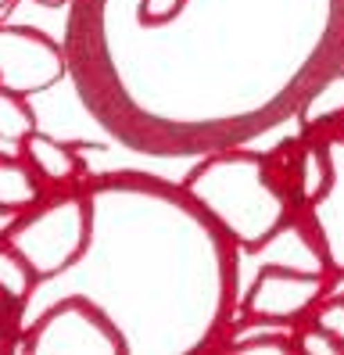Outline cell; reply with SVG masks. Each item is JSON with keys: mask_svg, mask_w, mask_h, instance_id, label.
Instances as JSON below:
<instances>
[{"mask_svg": "<svg viewBox=\"0 0 344 355\" xmlns=\"http://www.w3.org/2000/svg\"><path fill=\"white\" fill-rule=\"evenodd\" d=\"M69 76L61 44L29 26H0V87L33 97L47 94Z\"/></svg>", "mask_w": 344, "mask_h": 355, "instance_id": "5", "label": "cell"}, {"mask_svg": "<svg viewBox=\"0 0 344 355\" xmlns=\"http://www.w3.org/2000/svg\"><path fill=\"white\" fill-rule=\"evenodd\" d=\"M15 8V0H0V15H4V11H11Z\"/></svg>", "mask_w": 344, "mask_h": 355, "instance_id": "15", "label": "cell"}, {"mask_svg": "<svg viewBox=\"0 0 344 355\" xmlns=\"http://www.w3.org/2000/svg\"><path fill=\"white\" fill-rule=\"evenodd\" d=\"M309 320H312L319 330H327L330 338L344 348V291L330 287V295L312 309V316H309Z\"/></svg>", "mask_w": 344, "mask_h": 355, "instance_id": "10", "label": "cell"}, {"mask_svg": "<svg viewBox=\"0 0 344 355\" xmlns=\"http://www.w3.org/2000/svg\"><path fill=\"white\" fill-rule=\"evenodd\" d=\"M330 287L334 273H309V269H294L284 262H262L255 280L248 284L241 305H237V316L298 327L330 295Z\"/></svg>", "mask_w": 344, "mask_h": 355, "instance_id": "4", "label": "cell"}, {"mask_svg": "<svg viewBox=\"0 0 344 355\" xmlns=\"http://www.w3.org/2000/svg\"><path fill=\"white\" fill-rule=\"evenodd\" d=\"M33 4H40V8H64L69 0H33Z\"/></svg>", "mask_w": 344, "mask_h": 355, "instance_id": "14", "label": "cell"}, {"mask_svg": "<svg viewBox=\"0 0 344 355\" xmlns=\"http://www.w3.org/2000/svg\"><path fill=\"white\" fill-rule=\"evenodd\" d=\"M15 352H36V355H119L129 352L122 330L112 316L94 302L72 291L40 309L36 316L22 320V330L11 345Z\"/></svg>", "mask_w": 344, "mask_h": 355, "instance_id": "3", "label": "cell"}, {"mask_svg": "<svg viewBox=\"0 0 344 355\" xmlns=\"http://www.w3.org/2000/svg\"><path fill=\"white\" fill-rule=\"evenodd\" d=\"M94 212L86 187H64V191L43 194L33 208L18 212L0 230L11 252L29 266L36 284H51L79 266L90 248Z\"/></svg>", "mask_w": 344, "mask_h": 355, "instance_id": "2", "label": "cell"}, {"mask_svg": "<svg viewBox=\"0 0 344 355\" xmlns=\"http://www.w3.org/2000/svg\"><path fill=\"white\" fill-rule=\"evenodd\" d=\"M47 187L43 180L33 173V165L22 158V155H0V216L11 219L18 212L33 208Z\"/></svg>", "mask_w": 344, "mask_h": 355, "instance_id": "8", "label": "cell"}, {"mask_svg": "<svg viewBox=\"0 0 344 355\" xmlns=\"http://www.w3.org/2000/svg\"><path fill=\"white\" fill-rule=\"evenodd\" d=\"M294 352H301V355H344V348L327 330H319L312 320L294 327Z\"/></svg>", "mask_w": 344, "mask_h": 355, "instance_id": "11", "label": "cell"}, {"mask_svg": "<svg viewBox=\"0 0 344 355\" xmlns=\"http://www.w3.org/2000/svg\"><path fill=\"white\" fill-rule=\"evenodd\" d=\"M180 191L187 201L237 244V252H258L291 219H298V201L291 187L273 173L269 155L223 151L187 173Z\"/></svg>", "mask_w": 344, "mask_h": 355, "instance_id": "1", "label": "cell"}, {"mask_svg": "<svg viewBox=\"0 0 344 355\" xmlns=\"http://www.w3.org/2000/svg\"><path fill=\"white\" fill-rule=\"evenodd\" d=\"M18 155L33 165V173L43 180V187H51V191L79 187V180L86 173V162H83L79 144H64V140H58L51 133H43L40 126L29 137H22Z\"/></svg>", "mask_w": 344, "mask_h": 355, "instance_id": "6", "label": "cell"}, {"mask_svg": "<svg viewBox=\"0 0 344 355\" xmlns=\"http://www.w3.org/2000/svg\"><path fill=\"white\" fill-rule=\"evenodd\" d=\"M334 287H337V291H344V277H334Z\"/></svg>", "mask_w": 344, "mask_h": 355, "instance_id": "16", "label": "cell"}, {"mask_svg": "<svg viewBox=\"0 0 344 355\" xmlns=\"http://www.w3.org/2000/svg\"><path fill=\"white\" fill-rule=\"evenodd\" d=\"M301 133L305 137H330L344 133V69L330 76L319 90L309 94V101L298 112Z\"/></svg>", "mask_w": 344, "mask_h": 355, "instance_id": "7", "label": "cell"}, {"mask_svg": "<svg viewBox=\"0 0 344 355\" xmlns=\"http://www.w3.org/2000/svg\"><path fill=\"white\" fill-rule=\"evenodd\" d=\"M18 330H22V309L0 291V352L15 345Z\"/></svg>", "mask_w": 344, "mask_h": 355, "instance_id": "13", "label": "cell"}, {"mask_svg": "<svg viewBox=\"0 0 344 355\" xmlns=\"http://www.w3.org/2000/svg\"><path fill=\"white\" fill-rule=\"evenodd\" d=\"M33 130H36V112H33L29 97L0 87V140L18 148L22 137H29Z\"/></svg>", "mask_w": 344, "mask_h": 355, "instance_id": "9", "label": "cell"}, {"mask_svg": "<svg viewBox=\"0 0 344 355\" xmlns=\"http://www.w3.org/2000/svg\"><path fill=\"white\" fill-rule=\"evenodd\" d=\"M187 0H140V22L144 26H165L183 11Z\"/></svg>", "mask_w": 344, "mask_h": 355, "instance_id": "12", "label": "cell"}]
</instances>
